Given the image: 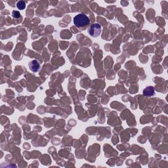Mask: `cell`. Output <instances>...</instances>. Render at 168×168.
Listing matches in <instances>:
<instances>
[{
    "label": "cell",
    "mask_w": 168,
    "mask_h": 168,
    "mask_svg": "<svg viewBox=\"0 0 168 168\" xmlns=\"http://www.w3.org/2000/svg\"><path fill=\"white\" fill-rule=\"evenodd\" d=\"M74 24L78 28H83L84 26H87L90 23L89 17L85 14L80 13L76 15L73 19Z\"/></svg>",
    "instance_id": "obj_1"
},
{
    "label": "cell",
    "mask_w": 168,
    "mask_h": 168,
    "mask_svg": "<svg viewBox=\"0 0 168 168\" xmlns=\"http://www.w3.org/2000/svg\"><path fill=\"white\" fill-rule=\"evenodd\" d=\"M101 30L102 29H101V26L100 24L98 23H95L93 24L90 26V28L88 29V33L93 38H97L101 34Z\"/></svg>",
    "instance_id": "obj_2"
},
{
    "label": "cell",
    "mask_w": 168,
    "mask_h": 168,
    "mask_svg": "<svg viewBox=\"0 0 168 168\" xmlns=\"http://www.w3.org/2000/svg\"><path fill=\"white\" fill-rule=\"evenodd\" d=\"M29 68L30 70L33 72H37L39 70L40 68V64L37 60H33L29 63Z\"/></svg>",
    "instance_id": "obj_3"
},
{
    "label": "cell",
    "mask_w": 168,
    "mask_h": 168,
    "mask_svg": "<svg viewBox=\"0 0 168 168\" xmlns=\"http://www.w3.org/2000/svg\"><path fill=\"white\" fill-rule=\"evenodd\" d=\"M154 88L152 86H149V87H146L143 91V95L147 96V97H151L154 95Z\"/></svg>",
    "instance_id": "obj_4"
},
{
    "label": "cell",
    "mask_w": 168,
    "mask_h": 168,
    "mask_svg": "<svg viewBox=\"0 0 168 168\" xmlns=\"http://www.w3.org/2000/svg\"><path fill=\"white\" fill-rule=\"evenodd\" d=\"M17 7L19 10H23L26 7V3L24 1H19L17 3Z\"/></svg>",
    "instance_id": "obj_5"
},
{
    "label": "cell",
    "mask_w": 168,
    "mask_h": 168,
    "mask_svg": "<svg viewBox=\"0 0 168 168\" xmlns=\"http://www.w3.org/2000/svg\"><path fill=\"white\" fill-rule=\"evenodd\" d=\"M12 16H13V18L16 19H19L20 17H21V13H20L19 11H13V13H12Z\"/></svg>",
    "instance_id": "obj_6"
}]
</instances>
